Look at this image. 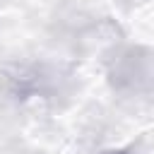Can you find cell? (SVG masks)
<instances>
[{
    "mask_svg": "<svg viewBox=\"0 0 154 154\" xmlns=\"http://www.w3.org/2000/svg\"><path fill=\"white\" fill-rule=\"evenodd\" d=\"M108 154H128V152H108Z\"/></svg>",
    "mask_w": 154,
    "mask_h": 154,
    "instance_id": "cell-1",
    "label": "cell"
}]
</instances>
